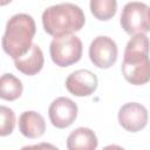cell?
I'll return each mask as SVG.
<instances>
[{
    "label": "cell",
    "mask_w": 150,
    "mask_h": 150,
    "mask_svg": "<svg viewBox=\"0 0 150 150\" xmlns=\"http://www.w3.org/2000/svg\"><path fill=\"white\" fill-rule=\"evenodd\" d=\"M14 63L16 69L22 74L28 76L35 75L43 67L45 63L43 53L36 43H32L30 48L23 55L14 59Z\"/></svg>",
    "instance_id": "30bf717a"
},
{
    "label": "cell",
    "mask_w": 150,
    "mask_h": 150,
    "mask_svg": "<svg viewBox=\"0 0 150 150\" xmlns=\"http://www.w3.org/2000/svg\"><path fill=\"white\" fill-rule=\"evenodd\" d=\"M118 122L127 131L137 132L148 123V110L137 102L125 103L118 111Z\"/></svg>",
    "instance_id": "ba28073f"
},
{
    "label": "cell",
    "mask_w": 150,
    "mask_h": 150,
    "mask_svg": "<svg viewBox=\"0 0 150 150\" xmlns=\"http://www.w3.org/2000/svg\"><path fill=\"white\" fill-rule=\"evenodd\" d=\"M15 128V114L6 107L0 105V136H8Z\"/></svg>",
    "instance_id": "9a60e30c"
},
{
    "label": "cell",
    "mask_w": 150,
    "mask_h": 150,
    "mask_svg": "<svg viewBox=\"0 0 150 150\" xmlns=\"http://www.w3.org/2000/svg\"><path fill=\"white\" fill-rule=\"evenodd\" d=\"M12 0H0V6H6L11 2Z\"/></svg>",
    "instance_id": "2e32d148"
},
{
    "label": "cell",
    "mask_w": 150,
    "mask_h": 150,
    "mask_svg": "<svg viewBox=\"0 0 150 150\" xmlns=\"http://www.w3.org/2000/svg\"><path fill=\"white\" fill-rule=\"evenodd\" d=\"M117 45L108 36L95 38L89 46L90 61L98 68H110L117 60Z\"/></svg>",
    "instance_id": "8992f818"
},
{
    "label": "cell",
    "mask_w": 150,
    "mask_h": 150,
    "mask_svg": "<svg viewBox=\"0 0 150 150\" xmlns=\"http://www.w3.org/2000/svg\"><path fill=\"white\" fill-rule=\"evenodd\" d=\"M20 132L27 138H39L46 131V122L36 111H25L19 117Z\"/></svg>",
    "instance_id": "8fae6325"
},
{
    "label": "cell",
    "mask_w": 150,
    "mask_h": 150,
    "mask_svg": "<svg viewBox=\"0 0 150 150\" xmlns=\"http://www.w3.org/2000/svg\"><path fill=\"white\" fill-rule=\"evenodd\" d=\"M52 124L59 129H64L73 124L77 117V105L68 97L55 98L48 109Z\"/></svg>",
    "instance_id": "52a82bcc"
},
{
    "label": "cell",
    "mask_w": 150,
    "mask_h": 150,
    "mask_svg": "<svg viewBox=\"0 0 150 150\" xmlns=\"http://www.w3.org/2000/svg\"><path fill=\"white\" fill-rule=\"evenodd\" d=\"M97 76L88 69H79L73 71L66 80L67 90L74 96H89L97 88Z\"/></svg>",
    "instance_id": "9c48e42d"
},
{
    "label": "cell",
    "mask_w": 150,
    "mask_h": 150,
    "mask_svg": "<svg viewBox=\"0 0 150 150\" xmlns=\"http://www.w3.org/2000/svg\"><path fill=\"white\" fill-rule=\"evenodd\" d=\"M23 87L21 81L13 74H4L0 76V98L5 101H15L22 94Z\"/></svg>",
    "instance_id": "4fadbf2b"
},
{
    "label": "cell",
    "mask_w": 150,
    "mask_h": 150,
    "mask_svg": "<svg viewBox=\"0 0 150 150\" xmlns=\"http://www.w3.org/2000/svg\"><path fill=\"white\" fill-rule=\"evenodd\" d=\"M86 22L83 11L74 4L54 5L42 13V25L47 34L59 36L80 30Z\"/></svg>",
    "instance_id": "3957f363"
},
{
    "label": "cell",
    "mask_w": 150,
    "mask_h": 150,
    "mask_svg": "<svg viewBox=\"0 0 150 150\" xmlns=\"http://www.w3.org/2000/svg\"><path fill=\"white\" fill-rule=\"evenodd\" d=\"M97 137L89 128H77L73 130L67 138L69 150H94L97 148Z\"/></svg>",
    "instance_id": "7c38bea8"
},
{
    "label": "cell",
    "mask_w": 150,
    "mask_h": 150,
    "mask_svg": "<svg viewBox=\"0 0 150 150\" xmlns=\"http://www.w3.org/2000/svg\"><path fill=\"white\" fill-rule=\"evenodd\" d=\"M50 57L59 67H68L80 61L82 56V42L73 34L54 36L49 47Z\"/></svg>",
    "instance_id": "277c9868"
},
{
    "label": "cell",
    "mask_w": 150,
    "mask_h": 150,
    "mask_svg": "<svg viewBox=\"0 0 150 150\" xmlns=\"http://www.w3.org/2000/svg\"><path fill=\"white\" fill-rule=\"evenodd\" d=\"M122 73L124 79L135 86H142L149 81V41L145 34H136L127 43Z\"/></svg>",
    "instance_id": "6da1fadb"
},
{
    "label": "cell",
    "mask_w": 150,
    "mask_h": 150,
    "mask_svg": "<svg viewBox=\"0 0 150 150\" xmlns=\"http://www.w3.org/2000/svg\"><path fill=\"white\" fill-rule=\"evenodd\" d=\"M90 11L96 19L101 21H107L116 14L117 1L116 0H90Z\"/></svg>",
    "instance_id": "5bb4252c"
},
{
    "label": "cell",
    "mask_w": 150,
    "mask_h": 150,
    "mask_svg": "<svg viewBox=\"0 0 150 150\" xmlns=\"http://www.w3.org/2000/svg\"><path fill=\"white\" fill-rule=\"evenodd\" d=\"M36 32L34 19L25 13L13 15L6 23L2 36V49L13 60L23 55L32 46Z\"/></svg>",
    "instance_id": "7a4b0ae2"
},
{
    "label": "cell",
    "mask_w": 150,
    "mask_h": 150,
    "mask_svg": "<svg viewBox=\"0 0 150 150\" xmlns=\"http://www.w3.org/2000/svg\"><path fill=\"white\" fill-rule=\"evenodd\" d=\"M121 26L129 35L145 34L150 29L149 6L144 2H128L121 14Z\"/></svg>",
    "instance_id": "5b68a950"
}]
</instances>
